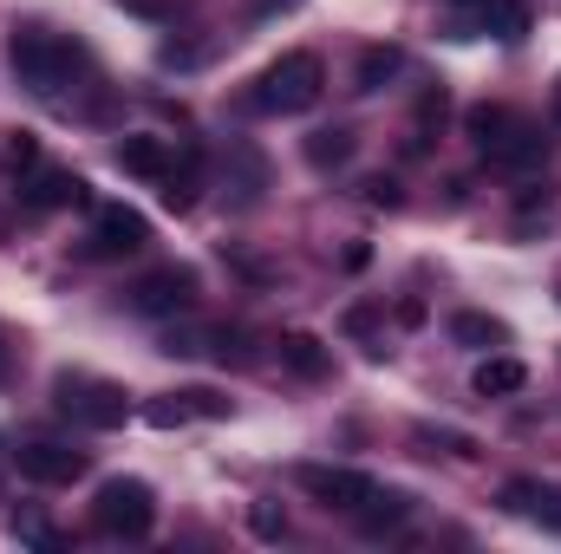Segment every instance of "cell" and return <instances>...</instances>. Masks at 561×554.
<instances>
[{
  "label": "cell",
  "instance_id": "cell-7",
  "mask_svg": "<svg viewBox=\"0 0 561 554\" xmlns=\"http://www.w3.org/2000/svg\"><path fill=\"white\" fill-rule=\"evenodd\" d=\"M144 249H150V222H144L138 209L105 203V209L92 216V242H85L92 262H125V255H144Z\"/></svg>",
  "mask_w": 561,
  "mask_h": 554
},
{
  "label": "cell",
  "instance_id": "cell-29",
  "mask_svg": "<svg viewBox=\"0 0 561 554\" xmlns=\"http://www.w3.org/2000/svg\"><path fill=\"white\" fill-rule=\"evenodd\" d=\"M300 0H249V20H268V13H294Z\"/></svg>",
  "mask_w": 561,
  "mask_h": 554
},
{
  "label": "cell",
  "instance_id": "cell-6",
  "mask_svg": "<svg viewBox=\"0 0 561 554\" xmlns=\"http://www.w3.org/2000/svg\"><path fill=\"white\" fill-rule=\"evenodd\" d=\"M294 483H300L320 509H340V516H359V509L373 503V489H379L366 470H346V463H300Z\"/></svg>",
  "mask_w": 561,
  "mask_h": 554
},
{
  "label": "cell",
  "instance_id": "cell-32",
  "mask_svg": "<svg viewBox=\"0 0 561 554\" xmlns=\"http://www.w3.org/2000/svg\"><path fill=\"white\" fill-rule=\"evenodd\" d=\"M450 7H490V0H450Z\"/></svg>",
  "mask_w": 561,
  "mask_h": 554
},
{
  "label": "cell",
  "instance_id": "cell-1",
  "mask_svg": "<svg viewBox=\"0 0 561 554\" xmlns=\"http://www.w3.org/2000/svg\"><path fill=\"white\" fill-rule=\"evenodd\" d=\"M7 66L20 72L26 92L59 99V92L72 85V72L85 66V46L66 39V33H46V26H13V33H7Z\"/></svg>",
  "mask_w": 561,
  "mask_h": 554
},
{
  "label": "cell",
  "instance_id": "cell-17",
  "mask_svg": "<svg viewBox=\"0 0 561 554\" xmlns=\"http://www.w3.org/2000/svg\"><path fill=\"white\" fill-rule=\"evenodd\" d=\"M450 339H457V346H503L510 326H503L496 313H450Z\"/></svg>",
  "mask_w": 561,
  "mask_h": 554
},
{
  "label": "cell",
  "instance_id": "cell-10",
  "mask_svg": "<svg viewBox=\"0 0 561 554\" xmlns=\"http://www.w3.org/2000/svg\"><path fill=\"white\" fill-rule=\"evenodd\" d=\"M13 463H20V476H26V483L59 489V483H79L92 457H85V450H66V443H20V450H13Z\"/></svg>",
  "mask_w": 561,
  "mask_h": 554
},
{
  "label": "cell",
  "instance_id": "cell-28",
  "mask_svg": "<svg viewBox=\"0 0 561 554\" xmlns=\"http://www.w3.org/2000/svg\"><path fill=\"white\" fill-rule=\"evenodd\" d=\"M163 66H203V46H163Z\"/></svg>",
  "mask_w": 561,
  "mask_h": 554
},
{
  "label": "cell",
  "instance_id": "cell-15",
  "mask_svg": "<svg viewBox=\"0 0 561 554\" xmlns=\"http://www.w3.org/2000/svg\"><path fill=\"white\" fill-rule=\"evenodd\" d=\"M470 385H477V399H510V392L529 385V366H523V359H483Z\"/></svg>",
  "mask_w": 561,
  "mask_h": 554
},
{
  "label": "cell",
  "instance_id": "cell-11",
  "mask_svg": "<svg viewBox=\"0 0 561 554\" xmlns=\"http://www.w3.org/2000/svg\"><path fill=\"white\" fill-rule=\"evenodd\" d=\"M503 509L523 516V522H542V529H561V496L536 476H510L503 483Z\"/></svg>",
  "mask_w": 561,
  "mask_h": 554
},
{
  "label": "cell",
  "instance_id": "cell-30",
  "mask_svg": "<svg viewBox=\"0 0 561 554\" xmlns=\"http://www.w3.org/2000/svg\"><path fill=\"white\" fill-rule=\"evenodd\" d=\"M399 326H424V300H399Z\"/></svg>",
  "mask_w": 561,
  "mask_h": 554
},
{
  "label": "cell",
  "instance_id": "cell-19",
  "mask_svg": "<svg viewBox=\"0 0 561 554\" xmlns=\"http://www.w3.org/2000/svg\"><path fill=\"white\" fill-rule=\"evenodd\" d=\"M483 26H490L496 39H523V33H529V7H523V0H490V7H483Z\"/></svg>",
  "mask_w": 561,
  "mask_h": 554
},
{
  "label": "cell",
  "instance_id": "cell-16",
  "mask_svg": "<svg viewBox=\"0 0 561 554\" xmlns=\"http://www.w3.org/2000/svg\"><path fill=\"white\" fill-rule=\"evenodd\" d=\"M412 516V496L405 489H373V503L359 509V535H386V529H399Z\"/></svg>",
  "mask_w": 561,
  "mask_h": 554
},
{
  "label": "cell",
  "instance_id": "cell-4",
  "mask_svg": "<svg viewBox=\"0 0 561 554\" xmlns=\"http://www.w3.org/2000/svg\"><path fill=\"white\" fill-rule=\"evenodd\" d=\"M53 405H59V417L85 424V430H118L131 417V392L99 379V372H53Z\"/></svg>",
  "mask_w": 561,
  "mask_h": 554
},
{
  "label": "cell",
  "instance_id": "cell-9",
  "mask_svg": "<svg viewBox=\"0 0 561 554\" xmlns=\"http://www.w3.org/2000/svg\"><path fill=\"white\" fill-rule=\"evenodd\" d=\"M79 203H92V189H85V176H79V170L33 163V170H26V183H20V209H33V216H46V209H79Z\"/></svg>",
  "mask_w": 561,
  "mask_h": 554
},
{
  "label": "cell",
  "instance_id": "cell-14",
  "mask_svg": "<svg viewBox=\"0 0 561 554\" xmlns=\"http://www.w3.org/2000/svg\"><path fill=\"white\" fill-rule=\"evenodd\" d=\"M399 72H405V53H399V46H366L359 66H353V85H359V92H386Z\"/></svg>",
  "mask_w": 561,
  "mask_h": 554
},
{
  "label": "cell",
  "instance_id": "cell-13",
  "mask_svg": "<svg viewBox=\"0 0 561 554\" xmlns=\"http://www.w3.org/2000/svg\"><path fill=\"white\" fill-rule=\"evenodd\" d=\"M275 353H280V366H287L294 379H307V385H320V379L333 372V353H327V339H313V333H280Z\"/></svg>",
  "mask_w": 561,
  "mask_h": 554
},
{
  "label": "cell",
  "instance_id": "cell-21",
  "mask_svg": "<svg viewBox=\"0 0 561 554\" xmlns=\"http://www.w3.org/2000/svg\"><path fill=\"white\" fill-rule=\"evenodd\" d=\"M419 443H437L444 457H463V463L477 457V437H463V430H431V424H419Z\"/></svg>",
  "mask_w": 561,
  "mask_h": 554
},
{
  "label": "cell",
  "instance_id": "cell-2",
  "mask_svg": "<svg viewBox=\"0 0 561 554\" xmlns=\"http://www.w3.org/2000/svg\"><path fill=\"white\" fill-rule=\"evenodd\" d=\"M327 92V66L313 53H280L275 66L242 92V112L255 118H294V112H313Z\"/></svg>",
  "mask_w": 561,
  "mask_h": 554
},
{
  "label": "cell",
  "instance_id": "cell-8",
  "mask_svg": "<svg viewBox=\"0 0 561 554\" xmlns=\"http://www.w3.org/2000/svg\"><path fill=\"white\" fill-rule=\"evenodd\" d=\"M196 268H183V262H170V268H150L144 280H131V313H150V320H163V313H183L190 300H196Z\"/></svg>",
  "mask_w": 561,
  "mask_h": 554
},
{
  "label": "cell",
  "instance_id": "cell-27",
  "mask_svg": "<svg viewBox=\"0 0 561 554\" xmlns=\"http://www.w3.org/2000/svg\"><path fill=\"white\" fill-rule=\"evenodd\" d=\"M249 522H255V535H262V542H275V535H287V522L275 516V503H255V516H249Z\"/></svg>",
  "mask_w": 561,
  "mask_h": 554
},
{
  "label": "cell",
  "instance_id": "cell-31",
  "mask_svg": "<svg viewBox=\"0 0 561 554\" xmlns=\"http://www.w3.org/2000/svg\"><path fill=\"white\" fill-rule=\"evenodd\" d=\"M549 118H556V131H561V72H556V85H549Z\"/></svg>",
  "mask_w": 561,
  "mask_h": 554
},
{
  "label": "cell",
  "instance_id": "cell-23",
  "mask_svg": "<svg viewBox=\"0 0 561 554\" xmlns=\"http://www.w3.org/2000/svg\"><path fill=\"white\" fill-rule=\"evenodd\" d=\"M366 203H373V209H399V203H405V189H399L392 176H373V183H366Z\"/></svg>",
  "mask_w": 561,
  "mask_h": 554
},
{
  "label": "cell",
  "instance_id": "cell-18",
  "mask_svg": "<svg viewBox=\"0 0 561 554\" xmlns=\"http://www.w3.org/2000/svg\"><path fill=\"white\" fill-rule=\"evenodd\" d=\"M346 157H353V131H340V125L307 138V163H313V170H340Z\"/></svg>",
  "mask_w": 561,
  "mask_h": 554
},
{
  "label": "cell",
  "instance_id": "cell-25",
  "mask_svg": "<svg viewBox=\"0 0 561 554\" xmlns=\"http://www.w3.org/2000/svg\"><path fill=\"white\" fill-rule=\"evenodd\" d=\"M444 112H450V92H444V85H431V92H419V125H431V118L444 125Z\"/></svg>",
  "mask_w": 561,
  "mask_h": 554
},
{
  "label": "cell",
  "instance_id": "cell-24",
  "mask_svg": "<svg viewBox=\"0 0 561 554\" xmlns=\"http://www.w3.org/2000/svg\"><path fill=\"white\" fill-rule=\"evenodd\" d=\"M7 163H13V170H33V163H39V143H33V131H13V143H7Z\"/></svg>",
  "mask_w": 561,
  "mask_h": 554
},
{
  "label": "cell",
  "instance_id": "cell-3",
  "mask_svg": "<svg viewBox=\"0 0 561 554\" xmlns=\"http://www.w3.org/2000/svg\"><path fill=\"white\" fill-rule=\"evenodd\" d=\"M463 131H470V143H477L496 170H529V163H542V131L523 125L510 105H470V112H463Z\"/></svg>",
  "mask_w": 561,
  "mask_h": 554
},
{
  "label": "cell",
  "instance_id": "cell-26",
  "mask_svg": "<svg viewBox=\"0 0 561 554\" xmlns=\"http://www.w3.org/2000/svg\"><path fill=\"white\" fill-rule=\"evenodd\" d=\"M373 326H379V307H373V300H359V307H346V333H353V339H366Z\"/></svg>",
  "mask_w": 561,
  "mask_h": 554
},
{
  "label": "cell",
  "instance_id": "cell-20",
  "mask_svg": "<svg viewBox=\"0 0 561 554\" xmlns=\"http://www.w3.org/2000/svg\"><path fill=\"white\" fill-rule=\"evenodd\" d=\"M176 405H183L190 417H209V424H216V417H229V399H222V392H209V385H183V392H176Z\"/></svg>",
  "mask_w": 561,
  "mask_h": 554
},
{
  "label": "cell",
  "instance_id": "cell-12",
  "mask_svg": "<svg viewBox=\"0 0 561 554\" xmlns=\"http://www.w3.org/2000/svg\"><path fill=\"white\" fill-rule=\"evenodd\" d=\"M112 163L125 170V176H144V183H163L170 176V143L150 138V131H131V138L112 143Z\"/></svg>",
  "mask_w": 561,
  "mask_h": 554
},
{
  "label": "cell",
  "instance_id": "cell-22",
  "mask_svg": "<svg viewBox=\"0 0 561 554\" xmlns=\"http://www.w3.org/2000/svg\"><path fill=\"white\" fill-rule=\"evenodd\" d=\"M144 417H150L157 430H176V424H190V412L176 405V392H163V399H150V405H144Z\"/></svg>",
  "mask_w": 561,
  "mask_h": 554
},
{
  "label": "cell",
  "instance_id": "cell-33",
  "mask_svg": "<svg viewBox=\"0 0 561 554\" xmlns=\"http://www.w3.org/2000/svg\"><path fill=\"white\" fill-rule=\"evenodd\" d=\"M0 379H7V346H0Z\"/></svg>",
  "mask_w": 561,
  "mask_h": 554
},
{
  "label": "cell",
  "instance_id": "cell-5",
  "mask_svg": "<svg viewBox=\"0 0 561 554\" xmlns=\"http://www.w3.org/2000/svg\"><path fill=\"white\" fill-rule=\"evenodd\" d=\"M92 529L112 542H144L157 529V496L144 476H105L92 496Z\"/></svg>",
  "mask_w": 561,
  "mask_h": 554
}]
</instances>
